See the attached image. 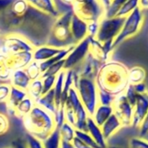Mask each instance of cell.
Here are the masks:
<instances>
[{
	"label": "cell",
	"instance_id": "obj_40",
	"mask_svg": "<svg viewBox=\"0 0 148 148\" xmlns=\"http://www.w3.org/2000/svg\"><path fill=\"white\" fill-rule=\"evenodd\" d=\"M12 86L9 83H0V103L6 102L10 92Z\"/></svg>",
	"mask_w": 148,
	"mask_h": 148
},
{
	"label": "cell",
	"instance_id": "obj_18",
	"mask_svg": "<svg viewBox=\"0 0 148 148\" xmlns=\"http://www.w3.org/2000/svg\"><path fill=\"white\" fill-rule=\"evenodd\" d=\"M31 79L29 78L28 74L26 73L25 69L13 71L11 74L9 79V84L16 88L26 91L30 86Z\"/></svg>",
	"mask_w": 148,
	"mask_h": 148
},
{
	"label": "cell",
	"instance_id": "obj_6",
	"mask_svg": "<svg viewBox=\"0 0 148 148\" xmlns=\"http://www.w3.org/2000/svg\"><path fill=\"white\" fill-rule=\"evenodd\" d=\"M144 19H145L144 12L139 7H138L130 15H128L125 18L120 32L119 33L117 38L113 40L112 43L113 50H115V48H117L125 40L136 36L142 29Z\"/></svg>",
	"mask_w": 148,
	"mask_h": 148
},
{
	"label": "cell",
	"instance_id": "obj_22",
	"mask_svg": "<svg viewBox=\"0 0 148 148\" xmlns=\"http://www.w3.org/2000/svg\"><path fill=\"white\" fill-rule=\"evenodd\" d=\"M113 114V109L112 106H101L99 105L95 109L93 115L92 116L93 121L97 125L101 127L103 124Z\"/></svg>",
	"mask_w": 148,
	"mask_h": 148
},
{
	"label": "cell",
	"instance_id": "obj_51",
	"mask_svg": "<svg viewBox=\"0 0 148 148\" xmlns=\"http://www.w3.org/2000/svg\"><path fill=\"white\" fill-rule=\"evenodd\" d=\"M60 148H75L73 146L71 142L69 141H65V140H62L61 139V145H60Z\"/></svg>",
	"mask_w": 148,
	"mask_h": 148
},
{
	"label": "cell",
	"instance_id": "obj_55",
	"mask_svg": "<svg viewBox=\"0 0 148 148\" xmlns=\"http://www.w3.org/2000/svg\"><path fill=\"white\" fill-rule=\"evenodd\" d=\"M109 1H110V2H111V1H112V0H109Z\"/></svg>",
	"mask_w": 148,
	"mask_h": 148
},
{
	"label": "cell",
	"instance_id": "obj_38",
	"mask_svg": "<svg viewBox=\"0 0 148 148\" xmlns=\"http://www.w3.org/2000/svg\"><path fill=\"white\" fill-rule=\"evenodd\" d=\"M54 122L56 125V128L59 129L63 124L65 122V117H64V108L62 106H59L56 109L55 112L53 113Z\"/></svg>",
	"mask_w": 148,
	"mask_h": 148
},
{
	"label": "cell",
	"instance_id": "obj_5",
	"mask_svg": "<svg viewBox=\"0 0 148 148\" xmlns=\"http://www.w3.org/2000/svg\"><path fill=\"white\" fill-rule=\"evenodd\" d=\"M36 45L25 36L10 32L0 37V53L4 55L33 52Z\"/></svg>",
	"mask_w": 148,
	"mask_h": 148
},
{
	"label": "cell",
	"instance_id": "obj_23",
	"mask_svg": "<svg viewBox=\"0 0 148 148\" xmlns=\"http://www.w3.org/2000/svg\"><path fill=\"white\" fill-rule=\"evenodd\" d=\"M35 104L41 108L45 109L48 112L53 114L57 109L56 103H55V98H54V92L53 89L50 92L43 94L36 102Z\"/></svg>",
	"mask_w": 148,
	"mask_h": 148
},
{
	"label": "cell",
	"instance_id": "obj_47",
	"mask_svg": "<svg viewBox=\"0 0 148 148\" xmlns=\"http://www.w3.org/2000/svg\"><path fill=\"white\" fill-rule=\"evenodd\" d=\"M13 2L14 0H0V14L7 10Z\"/></svg>",
	"mask_w": 148,
	"mask_h": 148
},
{
	"label": "cell",
	"instance_id": "obj_49",
	"mask_svg": "<svg viewBox=\"0 0 148 148\" xmlns=\"http://www.w3.org/2000/svg\"><path fill=\"white\" fill-rule=\"evenodd\" d=\"M12 147L13 148H27L25 141H23L22 139H15L12 142Z\"/></svg>",
	"mask_w": 148,
	"mask_h": 148
},
{
	"label": "cell",
	"instance_id": "obj_20",
	"mask_svg": "<svg viewBox=\"0 0 148 148\" xmlns=\"http://www.w3.org/2000/svg\"><path fill=\"white\" fill-rule=\"evenodd\" d=\"M86 129H87L86 132L91 135V137L93 138V140L96 142V144L100 148H107L108 147L107 141L104 138L101 128L96 125V123L93 121L92 117H89L87 119Z\"/></svg>",
	"mask_w": 148,
	"mask_h": 148
},
{
	"label": "cell",
	"instance_id": "obj_31",
	"mask_svg": "<svg viewBox=\"0 0 148 148\" xmlns=\"http://www.w3.org/2000/svg\"><path fill=\"white\" fill-rule=\"evenodd\" d=\"M126 1H128V0H112L108 8L105 11V17L106 18L116 17L118 12Z\"/></svg>",
	"mask_w": 148,
	"mask_h": 148
},
{
	"label": "cell",
	"instance_id": "obj_25",
	"mask_svg": "<svg viewBox=\"0 0 148 148\" xmlns=\"http://www.w3.org/2000/svg\"><path fill=\"white\" fill-rule=\"evenodd\" d=\"M35 105H36L35 101L27 96L14 109V115L13 116L19 119H22L32 110V108L35 106Z\"/></svg>",
	"mask_w": 148,
	"mask_h": 148
},
{
	"label": "cell",
	"instance_id": "obj_8",
	"mask_svg": "<svg viewBox=\"0 0 148 148\" xmlns=\"http://www.w3.org/2000/svg\"><path fill=\"white\" fill-rule=\"evenodd\" d=\"M125 18L120 17H104L99 21V32L95 38L102 44L109 41L113 42V40L117 38L122 29Z\"/></svg>",
	"mask_w": 148,
	"mask_h": 148
},
{
	"label": "cell",
	"instance_id": "obj_46",
	"mask_svg": "<svg viewBox=\"0 0 148 148\" xmlns=\"http://www.w3.org/2000/svg\"><path fill=\"white\" fill-rule=\"evenodd\" d=\"M73 146L75 148H91L89 145H87L86 143H84L81 139H79L78 137L75 136V138H73V140L71 141Z\"/></svg>",
	"mask_w": 148,
	"mask_h": 148
},
{
	"label": "cell",
	"instance_id": "obj_36",
	"mask_svg": "<svg viewBox=\"0 0 148 148\" xmlns=\"http://www.w3.org/2000/svg\"><path fill=\"white\" fill-rule=\"evenodd\" d=\"M98 99H99V105L101 106H112L115 97L111 95L110 93L98 89Z\"/></svg>",
	"mask_w": 148,
	"mask_h": 148
},
{
	"label": "cell",
	"instance_id": "obj_44",
	"mask_svg": "<svg viewBox=\"0 0 148 148\" xmlns=\"http://www.w3.org/2000/svg\"><path fill=\"white\" fill-rule=\"evenodd\" d=\"M10 128V122L8 117L0 112V135H4L5 134Z\"/></svg>",
	"mask_w": 148,
	"mask_h": 148
},
{
	"label": "cell",
	"instance_id": "obj_16",
	"mask_svg": "<svg viewBox=\"0 0 148 148\" xmlns=\"http://www.w3.org/2000/svg\"><path fill=\"white\" fill-rule=\"evenodd\" d=\"M28 4L39 12L57 18L60 13L57 8L55 0H26Z\"/></svg>",
	"mask_w": 148,
	"mask_h": 148
},
{
	"label": "cell",
	"instance_id": "obj_24",
	"mask_svg": "<svg viewBox=\"0 0 148 148\" xmlns=\"http://www.w3.org/2000/svg\"><path fill=\"white\" fill-rule=\"evenodd\" d=\"M146 78L145 69L139 65L132 66L128 71V80L129 85H137L139 83L145 82Z\"/></svg>",
	"mask_w": 148,
	"mask_h": 148
},
{
	"label": "cell",
	"instance_id": "obj_43",
	"mask_svg": "<svg viewBox=\"0 0 148 148\" xmlns=\"http://www.w3.org/2000/svg\"><path fill=\"white\" fill-rule=\"evenodd\" d=\"M126 99L129 101V103L132 106H134L135 102H136V99H137V95L138 93L136 92V91L134 90V87L132 85H129L128 87L126 88L125 92H124Z\"/></svg>",
	"mask_w": 148,
	"mask_h": 148
},
{
	"label": "cell",
	"instance_id": "obj_7",
	"mask_svg": "<svg viewBox=\"0 0 148 148\" xmlns=\"http://www.w3.org/2000/svg\"><path fill=\"white\" fill-rule=\"evenodd\" d=\"M71 10L87 23L100 21L105 17V8L99 0H76Z\"/></svg>",
	"mask_w": 148,
	"mask_h": 148
},
{
	"label": "cell",
	"instance_id": "obj_27",
	"mask_svg": "<svg viewBox=\"0 0 148 148\" xmlns=\"http://www.w3.org/2000/svg\"><path fill=\"white\" fill-rule=\"evenodd\" d=\"M26 92H27V96L36 102L43 95L42 79H38L36 80H32L28 89L26 90Z\"/></svg>",
	"mask_w": 148,
	"mask_h": 148
},
{
	"label": "cell",
	"instance_id": "obj_2",
	"mask_svg": "<svg viewBox=\"0 0 148 148\" xmlns=\"http://www.w3.org/2000/svg\"><path fill=\"white\" fill-rule=\"evenodd\" d=\"M22 124L28 134L40 141L45 139L56 128L53 114L37 105L22 119Z\"/></svg>",
	"mask_w": 148,
	"mask_h": 148
},
{
	"label": "cell",
	"instance_id": "obj_56",
	"mask_svg": "<svg viewBox=\"0 0 148 148\" xmlns=\"http://www.w3.org/2000/svg\"><path fill=\"white\" fill-rule=\"evenodd\" d=\"M0 37H1V34H0Z\"/></svg>",
	"mask_w": 148,
	"mask_h": 148
},
{
	"label": "cell",
	"instance_id": "obj_14",
	"mask_svg": "<svg viewBox=\"0 0 148 148\" xmlns=\"http://www.w3.org/2000/svg\"><path fill=\"white\" fill-rule=\"evenodd\" d=\"M5 56L7 66L12 72L16 70L25 69L33 61L32 52H20Z\"/></svg>",
	"mask_w": 148,
	"mask_h": 148
},
{
	"label": "cell",
	"instance_id": "obj_42",
	"mask_svg": "<svg viewBox=\"0 0 148 148\" xmlns=\"http://www.w3.org/2000/svg\"><path fill=\"white\" fill-rule=\"evenodd\" d=\"M99 27V21H91L87 23V37L96 38Z\"/></svg>",
	"mask_w": 148,
	"mask_h": 148
},
{
	"label": "cell",
	"instance_id": "obj_48",
	"mask_svg": "<svg viewBox=\"0 0 148 148\" xmlns=\"http://www.w3.org/2000/svg\"><path fill=\"white\" fill-rule=\"evenodd\" d=\"M133 87H134V90L136 91V92H137L138 94H141V93H144V92H148L147 86H146V85L145 84V82L139 83V84H137V85H134Z\"/></svg>",
	"mask_w": 148,
	"mask_h": 148
},
{
	"label": "cell",
	"instance_id": "obj_19",
	"mask_svg": "<svg viewBox=\"0 0 148 148\" xmlns=\"http://www.w3.org/2000/svg\"><path fill=\"white\" fill-rule=\"evenodd\" d=\"M27 97V92L26 91L16 88L12 86L10 95L5 102L6 104V109L9 112L10 115L13 116L14 115V109L17 107V106L24 100Z\"/></svg>",
	"mask_w": 148,
	"mask_h": 148
},
{
	"label": "cell",
	"instance_id": "obj_34",
	"mask_svg": "<svg viewBox=\"0 0 148 148\" xmlns=\"http://www.w3.org/2000/svg\"><path fill=\"white\" fill-rule=\"evenodd\" d=\"M64 59L53 64L42 74L41 78L49 77V76H57L60 71L64 70Z\"/></svg>",
	"mask_w": 148,
	"mask_h": 148
},
{
	"label": "cell",
	"instance_id": "obj_9",
	"mask_svg": "<svg viewBox=\"0 0 148 148\" xmlns=\"http://www.w3.org/2000/svg\"><path fill=\"white\" fill-rule=\"evenodd\" d=\"M90 38L87 37L74 45L71 51L64 59V70H73L79 66L89 53Z\"/></svg>",
	"mask_w": 148,
	"mask_h": 148
},
{
	"label": "cell",
	"instance_id": "obj_30",
	"mask_svg": "<svg viewBox=\"0 0 148 148\" xmlns=\"http://www.w3.org/2000/svg\"><path fill=\"white\" fill-rule=\"evenodd\" d=\"M75 131H76V129L71 125L68 124L67 122H64L63 124V125L59 128L61 139L71 142L73 140V138H75Z\"/></svg>",
	"mask_w": 148,
	"mask_h": 148
},
{
	"label": "cell",
	"instance_id": "obj_52",
	"mask_svg": "<svg viewBox=\"0 0 148 148\" xmlns=\"http://www.w3.org/2000/svg\"><path fill=\"white\" fill-rule=\"evenodd\" d=\"M59 1H60L62 4H64V5L69 6V7L71 9V7L73 6V5L75 4L76 0H59Z\"/></svg>",
	"mask_w": 148,
	"mask_h": 148
},
{
	"label": "cell",
	"instance_id": "obj_45",
	"mask_svg": "<svg viewBox=\"0 0 148 148\" xmlns=\"http://www.w3.org/2000/svg\"><path fill=\"white\" fill-rule=\"evenodd\" d=\"M138 129H139L140 138H144L148 134V112L145 116V118H144L142 123L140 124Z\"/></svg>",
	"mask_w": 148,
	"mask_h": 148
},
{
	"label": "cell",
	"instance_id": "obj_1",
	"mask_svg": "<svg viewBox=\"0 0 148 148\" xmlns=\"http://www.w3.org/2000/svg\"><path fill=\"white\" fill-rule=\"evenodd\" d=\"M127 66L116 60L103 64L97 74L95 83L99 90H103L113 97L123 94L129 86Z\"/></svg>",
	"mask_w": 148,
	"mask_h": 148
},
{
	"label": "cell",
	"instance_id": "obj_4",
	"mask_svg": "<svg viewBox=\"0 0 148 148\" xmlns=\"http://www.w3.org/2000/svg\"><path fill=\"white\" fill-rule=\"evenodd\" d=\"M74 88L77 90L80 101L87 113L92 117L99 106L98 87L95 80L81 78L74 71Z\"/></svg>",
	"mask_w": 148,
	"mask_h": 148
},
{
	"label": "cell",
	"instance_id": "obj_11",
	"mask_svg": "<svg viewBox=\"0 0 148 148\" xmlns=\"http://www.w3.org/2000/svg\"><path fill=\"white\" fill-rule=\"evenodd\" d=\"M112 41H109L102 44L96 38H90L89 53L102 64H105L106 62L111 60L112 53L114 51L112 48Z\"/></svg>",
	"mask_w": 148,
	"mask_h": 148
},
{
	"label": "cell",
	"instance_id": "obj_12",
	"mask_svg": "<svg viewBox=\"0 0 148 148\" xmlns=\"http://www.w3.org/2000/svg\"><path fill=\"white\" fill-rule=\"evenodd\" d=\"M102 64H103L100 61H99L92 55L88 53L87 57L83 61V63L79 66H78L77 68L73 70L75 71L78 75L81 78H86V79H89L92 80H95L97 74Z\"/></svg>",
	"mask_w": 148,
	"mask_h": 148
},
{
	"label": "cell",
	"instance_id": "obj_37",
	"mask_svg": "<svg viewBox=\"0 0 148 148\" xmlns=\"http://www.w3.org/2000/svg\"><path fill=\"white\" fill-rule=\"evenodd\" d=\"M128 148H148V140L145 138L132 137L128 141Z\"/></svg>",
	"mask_w": 148,
	"mask_h": 148
},
{
	"label": "cell",
	"instance_id": "obj_32",
	"mask_svg": "<svg viewBox=\"0 0 148 148\" xmlns=\"http://www.w3.org/2000/svg\"><path fill=\"white\" fill-rule=\"evenodd\" d=\"M25 70L26 73L28 74V76L31 79V80H36V79H41L42 72L40 71L38 62H36L33 60Z\"/></svg>",
	"mask_w": 148,
	"mask_h": 148
},
{
	"label": "cell",
	"instance_id": "obj_33",
	"mask_svg": "<svg viewBox=\"0 0 148 148\" xmlns=\"http://www.w3.org/2000/svg\"><path fill=\"white\" fill-rule=\"evenodd\" d=\"M12 71L6 64V56L0 53V80L9 81Z\"/></svg>",
	"mask_w": 148,
	"mask_h": 148
},
{
	"label": "cell",
	"instance_id": "obj_35",
	"mask_svg": "<svg viewBox=\"0 0 148 148\" xmlns=\"http://www.w3.org/2000/svg\"><path fill=\"white\" fill-rule=\"evenodd\" d=\"M75 136L78 137L79 139H81L84 143H86L91 148H100L96 144V142L93 140V138L91 137V135L87 132H83V131L76 130L75 131Z\"/></svg>",
	"mask_w": 148,
	"mask_h": 148
},
{
	"label": "cell",
	"instance_id": "obj_26",
	"mask_svg": "<svg viewBox=\"0 0 148 148\" xmlns=\"http://www.w3.org/2000/svg\"><path fill=\"white\" fill-rule=\"evenodd\" d=\"M65 78V71L63 70L60 71L56 78L55 85L53 87V92H54V98H55V103L57 108L60 106V102H61V96H62V92H63V87H64V81Z\"/></svg>",
	"mask_w": 148,
	"mask_h": 148
},
{
	"label": "cell",
	"instance_id": "obj_3",
	"mask_svg": "<svg viewBox=\"0 0 148 148\" xmlns=\"http://www.w3.org/2000/svg\"><path fill=\"white\" fill-rule=\"evenodd\" d=\"M73 16L71 9L60 13V15L55 18L54 23L51 28L50 39L48 40L49 45L63 48L74 44L71 34V21Z\"/></svg>",
	"mask_w": 148,
	"mask_h": 148
},
{
	"label": "cell",
	"instance_id": "obj_10",
	"mask_svg": "<svg viewBox=\"0 0 148 148\" xmlns=\"http://www.w3.org/2000/svg\"><path fill=\"white\" fill-rule=\"evenodd\" d=\"M112 106L113 114L120 121L123 127H130L132 125L133 106L129 103L124 93L115 97Z\"/></svg>",
	"mask_w": 148,
	"mask_h": 148
},
{
	"label": "cell",
	"instance_id": "obj_13",
	"mask_svg": "<svg viewBox=\"0 0 148 148\" xmlns=\"http://www.w3.org/2000/svg\"><path fill=\"white\" fill-rule=\"evenodd\" d=\"M148 112V92L138 94L136 102L133 106L132 127L138 128L145 116Z\"/></svg>",
	"mask_w": 148,
	"mask_h": 148
},
{
	"label": "cell",
	"instance_id": "obj_54",
	"mask_svg": "<svg viewBox=\"0 0 148 148\" xmlns=\"http://www.w3.org/2000/svg\"><path fill=\"white\" fill-rule=\"evenodd\" d=\"M5 148H13L12 146H9V147H5Z\"/></svg>",
	"mask_w": 148,
	"mask_h": 148
},
{
	"label": "cell",
	"instance_id": "obj_29",
	"mask_svg": "<svg viewBox=\"0 0 148 148\" xmlns=\"http://www.w3.org/2000/svg\"><path fill=\"white\" fill-rule=\"evenodd\" d=\"M138 7V0H128L119 9L116 17L126 18Z\"/></svg>",
	"mask_w": 148,
	"mask_h": 148
},
{
	"label": "cell",
	"instance_id": "obj_53",
	"mask_svg": "<svg viewBox=\"0 0 148 148\" xmlns=\"http://www.w3.org/2000/svg\"><path fill=\"white\" fill-rule=\"evenodd\" d=\"M99 1L102 3L103 6H104V8H105V11H106V10L108 8L109 5H110V1H109V0H99Z\"/></svg>",
	"mask_w": 148,
	"mask_h": 148
},
{
	"label": "cell",
	"instance_id": "obj_17",
	"mask_svg": "<svg viewBox=\"0 0 148 148\" xmlns=\"http://www.w3.org/2000/svg\"><path fill=\"white\" fill-rule=\"evenodd\" d=\"M63 48H58L49 45H42L36 46L35 50L32 52L33 60L38 63L46 61L59 53Z\"/></svg>",
	"mask_w": 148,
	"mask_h": 148
},
{
	"label": "cell",
	"instance_id": "obj_50",
	"mask_svg": "<svg viewBox=\"0 0 148 148\" xmlns=\"http://www.w3.org/2000/svg\"><path fill=\"white\" fill-rule=\"evenodd\" d=\"M138 7L143 12L148 10V0H138Z\"/></svg>",
	"mask_w": 148,
	"mask_h": 148
},
{
	"label": "cell",
	"instance_id": "obj_28",
	"mask_svg": "<svg viewBox=\"0 0 148 148\" xmlns=\"http://www.w3.org/2000/svg\"><path fill=\"white\" fill-rule=\"evenodd\" d=\"M44 148H60L61 145V136L59 129L55 128V130L42 141Z\"/></svg>",
	"mask_w": 148,
	"mask_h": 148
},
{
	"label": "cell",
	"instance_id": "obj_41",
	"mask_svg": "<svg viewBox=\"0 0 148 148\" xmlns=\"http://www.w3.org/2000/svg\"><path fill=\"white\" fill-rule=\"evenodd\" d=\"M25 141L26 143L27 148H44L42 141H40L37 138H35L28 133H26V135H25Z\"/></svg>",
	"mask_w": 148,
	"mask_h": 148
},
{
	"label": "cell",
	"instance_id": "obj_39",
	"mask_svg": "<svg viewBox=\"0 0 148 148\" xmlns=\"http://www.w3.org/2000/svg\"><path fill=\"white\" fill-rule=\"evenodd\" d=\"M56 78H57V76H49V77L41 78L42 84H43V94H45L53 89L55 81H56Z\"/></svg>",
	"mask_w": 148,
	"mask_h": 148
},
{
	"label": "cell",
	"instance_id": "obj_15",
	"mask_svg": "<svg viewBox=\"0 0 148 148\" xmlns=\"http://www.w3.org/2000/svg\"><path fill=\"white\" fill-rule=\"evenodd\" d=\"M70 29L74 44H78L87 38V22L74 13L71 18Z\"/></svg>",
	"mask_w": 148,
	"mask_h": 148
},
{
	"label": "cell",
	"instance_id": "obj_21",
	"mask_svg": "<svg viewBox=\"0 0 148 148\" xmlns=\"http://www.w3.org/2000/svg\"><path fill=\"white\" fill-rule=\"evenodd\" d=\"M122 125L120 123V121L118 119V118L112 114L104 124L103 125L100 127L102 133L104 135V138H106V140L108 142V140L114 135L116 134L121 128H122Z\"/></svg>",
	"mask_w": 148,
	"mask_h": 148
}]
</instances>
